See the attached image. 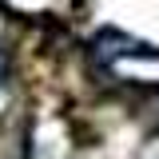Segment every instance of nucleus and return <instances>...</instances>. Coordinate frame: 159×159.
I'll return each instance as SVG.
<instances>
[{
    "label": "nucleus",
    "instance_id": "nucleus-1",
    "mask_svg": "<svg viewBox=\"0 0 159 159\" xmlns=\"http://www.w3.org/2000/svg\"><path fill=\"white\" fill-rule=\"evenodd\" d=\"M0 80H4V48H0Z\"/></svg>",
    "mask_w": 159,
    "mask_h": 159
}]
</instances>
